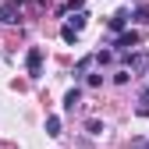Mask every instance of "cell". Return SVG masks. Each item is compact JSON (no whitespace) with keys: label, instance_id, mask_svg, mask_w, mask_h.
Listing matches in <instances>:
<instances>
[{"label":"cell","instance_id":"obj_1","mask_svg":"<svg viewBox=\"0 0 149 149\" xmlns=\"http://www.w3.org/2000/svg\"><path fill=\"white\" fill-rule=\"evenodd\" d=\"M25 68H29L32 78H39V74H43V46H29V53H25Z\"/></svg>","mask_w":149,"mask_h":149},{"label":"cell","instance_id":"obj_2","mask_svg":"<svg viewBox=\"0 0 149 149\" xmlns=\"http://www.w3.org/2000/svg\"><path fill=\"white\" fill-rule=\"evenodd\" d=\"M135 46H139V32H121V36H117V50H121V53L135 50Z\"/></svg>","mask_w":149,"mask_h":149},{"label":"cell","instance_id":"obj_3","mask_svg":"<svg viewBox=\"0 0 149 149\" xmlns=\"http://www.w3.org/2000/svg\"><path fill=\"white\" fill-rule=\"evenodd\" d=\"M107 25H110V32H124V25H128V14H124V11H117V14L110 18Z\"/></svg>","mask_w":149,"mask_h":149},{"label":"cell","instance_id":"obj_4","mask_svg":"<svg viewBox=\"0 0 149 149\" xmlns=\"http://www.w3.org/2000/svg\"><path fill=\"white\" fill-rule=\"evenodd\" d=\"M139 117H149V85H142L139 92Z\"/></svg>","mask_w":149,"mask_h":149},{"label":"cell","instance_id":"obj_5","mask_svg":"<svg viewBox=\"0 0 149 149\" xmlns=\"http://www.w3.org/2000/svg\"><path fill=\"white\" fill-rule=\"evenodd\" d=\"M78 103H82V89H71L68 96H64V110H74Z\"/></svg>","mask_w":149,"mask_h":149},{"label":"cell","instance_id":"obj_6","mask_svg":"<svg viewBox=\"0 0 149 149\" xmlns=\"http://www.w3.org/2000/svg\"><path fill=\"white\" fill-rule=\"evenodd\" d=\"M0 22H4V25H14V22H18V14H14V7H7V4H0Z\"/></svg>","mask_w":149,"mask_h":149},{"label":"cell","instance_id":"obj_7","mask_svg":"<svg viewBox=\"0 0 149 149\" xmlns=\"http://www.w3.org/2000/svg\"><path fill=\"white\" fill-rule=\"evenodd\" d=\"M46 135H50V139L61 135V117H46Z\"/></svg>","mask_w":149,"mask_h":149},{"label":"cell","instance_id":"obj_8","mask_svg":"<svg viewBox=\"0 0 149 149\" xmlns=\"http://www.w3.org/2000/svg\"><path fill=\"white\" fill-rule=\"evenodd\" d=\"M61 36H64V43H78V29H74V25H64Z\"/></svg>","mask_w":149,"mask_h":149},{"label":"cell","instance_id":"obj_9","mask_svg":"<svg viewBox=\"0 0 149 149\" xmlns=\"http://www.w3.org/2000/svg\"><path fill=\"white\" fill-rule=\"evenodd\" d=\"M135 22H139V25H149V7H146V4L135 11Z\"/></svg>","mask_w":149,"mask_h":149},{"label":"cell","instance_id":"obj_10","mask_svg":"<svg viewBox=\"0 0 149 149\" xmlns=\"http://www.w3.org/2000/svg\"><path fill=\"white\" fill-rule=\"evenodd\" d=\"M85 132H89V135H103V124H100V121H89Z\"/></svg>","mask_w":149,"mask_h":149},{"label":"cell","instance_id":"obj_11","mask_svg":"<svg viewBox=\"0 0 149 149\" xmlns=\"http://www.w3.org/2000/svg\"><path fill=\"white\" fill-rule=\"evenodd\" d=\"M85 18H89V14H85V11H78V14H74V18H71V25H74V29H78V32H82V25H85Z\"/></svg>","mask_w":149,"mask_h":149},{"label":"cell","instance_id":"obj_12","mask_svg":"<svg viewBox=\"0 0 149 149\" xmlns=\"http://www.w3.org/2000/svg\"><path fill=\"white\" fill-rule=\"evenodd\" d=\"M96 61H100V64H110V61H114V53H110V50H100V53H96Z\"/></svg>","mask_w":149,"mask_h":149},{"label":"cell","instance_id":"obj_13","mask_svg":"<svg viewBox=\"0 0 149 149\" xmlns=\"http://www.w3.org/2000/svg\"><path fill=\"white\" fill-rule=\"evenodd\" d=\"M114 82H117V85H124V82H128V68H121V71L114 74Z\"/></svg>","mask_w":149,"mask_h":149}]
</instances>
